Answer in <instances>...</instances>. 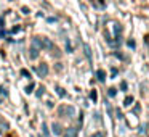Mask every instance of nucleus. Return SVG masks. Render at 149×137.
I'll list each match as a JSON object with an SVG mask.
<instances>
[{"label": "nucleus", "mask_w": 149, "mask_h": 137, "mask_svg": "<svg viewBox=\"0 0 149 137\" xmlns=\"http://www.w3.org/2000/svg\"><path fill=\"white\" fill-rule=\"evenodd\" d=\"M43 90H45V89L40 87V89H39V92H37V97H42V95H43Z\"/></svg>", "instance_id": "16"}, {"label": "nucleus", "mask_w": 149, "mask_h": 137, "mask_svg": "<svg viewBox=\"0 0 149 137\" xmlns=\"http://www.w3.org/2000/svg\"><path fill=\"white\" fill-rule=\"evenodd\" d=\"M128 47H132V49H133V47H135V40H128Z\"/></svg>", "instance_id": "17"}, {"label": "nucleus", "mask_w": 149, "mask_h": 137, "mask_svg": "<svg viewBox=\"0 0 149 137\" xmlns=\"http://www.w3.org/2000/svg\"><path fill=\"white\" fill-rule=\"evenodd\" d=\"M52 131H53V134H55V136H59V134H61V124L55 123L52 126Z\"/></svg>", "instance_id": "6"}, {"label": "nucleus", "mask_w": 149, "mask_h": 137, "mask_svg": "<svg viewBox=\"0 0 149 137\" xmlns=\"http://www.w3.org/2000/svg\"><path fill=\"white\" fill-rule=\"evenodd\" d=\"M66 49H68V52H72V45H71V42H66Z\"/></svg>", "instance_id": "14"}, {"label": "nucleus", "mask_w": 149, "mask_h": 137, "mask_svg": "<svg viewBox=\"0 0 149 137\" xmlns=\"http://www.w3.org/2000/svg\"><path fill=\"white\" fill-rule=\"evenodd\" d=\"M114 95H116V89L111 87V89H109V97H114Z\"/></svg>", "instance_id": "15"}, {"label": "nucleus", "mask_w": 149, "mask_h": 137, "mask_svg": "<svg viewBox=\"0 0 149 137\" xmlns=\"http://www.w3.org/2000/svg\"><path fill=\"white\" fill-rule=\"evenodd\" d=\"M148 129H149V123H148Z\"/></svg>", "instance_id": "18"}, {"label": "nucleus", "mask_w": 149, "mask_h": 137, "mask_svg": "<svg viewBox=\"0 0 149 137\" xmlns=\"http://www.w3.org/2000/svg\"><path fill=\"white\" fill-rule=\"evenodd\" d=\"M39 40H40V49H47V50H53V49H55L53 42L48 39V37H39Z\"/></svg>", "instance_id": "2"}, {"label": "nucleus", "mask_w": 149, "mask_h": 137, "mask_svg": "<svg viewBox=\"0 0 149 137\" xmlns=\"http://www.w3.org/2000/svg\"><path fill=\"white\" fill-rule=\"evenodd\" d=\"M90 97H91V100H93V102H96V98H98L96 90H93V92H91V94H90Z\"/></svg>", "instance_id": "13"}, {"label": "nucleus", "mask_w": 149, "mask_h": 137, "mask_svg": "<svg viewBox=\"0 0 149 137\" xmlns=\"http://www.w3.org/2000/svg\"><path fill=\"white\" fill-rule=\"evenodd\" d=\"M40 40H39V37H34L32 39V45H31V49H29V58L31 60H36L37 56H39V52H40Z\"/></svg>", "instance_id": "1"}, {"label": "nucleus", "mask_w": 149, "mask_h": 137, "mask_svg": "<svg viewBox=\"0 0 149 137\" xmlns=\"http://www.w3.org/2000/svg\"><path fill=\"white\" fill-rule=\"evenodd\" d=\"M34 87H36V84H34V82H31V84L26 87V94H32V89Z\"/></svg>", "instance_id": "9"}, {"label": "nucleus", "mask_w": 149, "mask_h": 137, "mask_svg": "<svg viewBox=\"0 0 149 137\" xmlns=\"http://www.w3.org/2000/svg\"><path fill=\"white\" fill-rule=\"evenodd\" d=\"M66 113L68 116H75V108L74 107H61L59 108V114Z\"/></svg>", "instance_id": "3"}, {"label": "nucleus", "mask_w": 149, "mask_h": 137, "mask_svg": "<svg viewBox=\"0 0 149 137\" xmlns=\"http://www.w3.org/2000/svg\"><path fill=\"white\" fill-rule=\"evenodd\" d=\"M132 103H133V97H127L125 98V103H123V105H125V107H130Z\"/></svg>", "instance_id": "11"}, {"label": "nucleus", "mask_w": 149, "mask_h": 137, "mask_svg": "<svg viewBox=\"0 0 149 137\" xmlns=\"http://www.w3.org/2000/svg\"><path fill=\"white\" fill-rule=\"evenodd\" d=\"M96 76H98V81H101V82L106 81V73L101 71V69H98V71H96Z\"/></svg>", "instance_id": "7"}, {"label": "nucleus", "mask_w": 149, "mask_h": 137, "mask_svg": "<svg viewBox=\"0 0 149 137\" xmlns=\"http://www.w3.org/2000/svg\"><path fill=\"white\" fill-rule=\"evenodd\" d=\"M84 50H85V55H87V58L91 60V50H90V45H88V44H84Z\"/></svg>", "instance_id": "8"}, {"label": "nucleus", "mask_w": 149, "mask_h": 137, "mask_svg": "<svg viewBox=\"0 0 149 137\" xmlns=\"http://www.w3.org/2000/svg\"><path fill=\"white\" fill-rule=\"evenodd\" d=\"M64 137H77V129L75 127H69L64 132Z\"/></svg>", "instance_id": "5"}, {"label": "nucleus", "mask_w": 149, "mask_h": 137, "mask_svg": "<svg viewBox=\"0 0 149 137\" xmlns=\"http://www.w3.org/2000/svg\"><path fill=\"white\" fill-rule=\"evenodd\" d=\"M56 90H58V95H59V97H64V90H63V89L61 87H56Z\"/></svg>", "instance_id": "12"}, {"label": "nucleus", "mask_w": 149, "mask_h": 137, "mask_svg": "<svg viewBox=\"0 0 149 137\" xmlns=\"http://www.w3.org/2000/svg\"><path fill=\"white\" fill-rule=\"evenodd\" d=\"M3 32H5V29H3V20L0 18V39L3 37Z\"/></svg>", "instance_id": "10"}, {"label": "nucleus", "mask_w": 149, "mask_h": 137, "mask_svg": "<svg viewBox=\"0 0 149 137\" xmlns=\"http://www.w3.org/2000/svg\"><path fill=\"white\" fill-rule=\"evenodd\" d=\"M37 73H39V76H42V78H45L47 74H48V66L45 65V63H42V65L37 68Z\"/></svg>", "instance_id": "4"}]
</instances>
